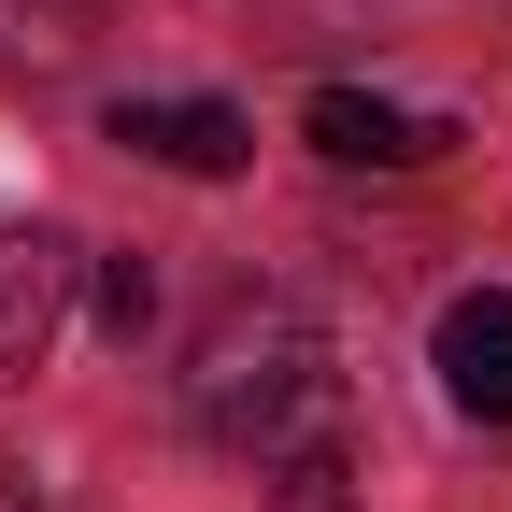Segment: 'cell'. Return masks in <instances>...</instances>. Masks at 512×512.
<instances>
[{"label":"cell","instance_id":"1","mask_svg":"<svg viewBox=\"0 0 512 512\" xmlns=\"http://www.w3.org/2000/svg\"><path fill=\"white\" fill-rule=\"evenodd\" d=\"M185 413H200V441H228V456L271 484L285 456L356 441V384H342V342L313 328L299 299H228L200 328V356H185Z\"/></svg>","mask_w":512,"mask_h":512},{"label":"cell","instance_id":"2","mask_svg":"<svg viewBox=\"0 0 512 512\" xmlns=\"http://www.w3.org/2000/svg\"><path fill=\"white\" fill-rule=\"evenodd\" d=\"M72 285H86V256L57 242L43 214H0V384H29L43 342L72 328Z\"/></svg>","mask_w":512,"mask_h":512},{"label":"cell","instance_id":"3","mask_svg":"<svg viewBox=\"0 0 512 512\" xmlns=\"http://www.w3.org/2000/svg\"><path fill=\"white\" fill-rule=\"evenodd\" d=\"M427 370H441V399H456L470 427H512V285L441 299V342H427Z\"/></svg>","mask_w":512,"mask_h":512},{"label":"cell","instance_id":"4","mask_svg":"<svg viewBox=\"0 0 512 512\" xmlns=\"http://www.w3.org/2000/svg\"><path fill=\"white\" fill-rule=\"evenodd\" d=\"M299 128H313V157H342V171H427L441 143H456L441 114H399V100H370V86H313Z\"/></svg>","mask_w":512,"mask_h":512},{"label":"cell","instance_id":"5","mask_svg":"<svg viewBox=\"0 0 512 512\" xmlns=\"http://www.w3.org/2000/svg\"><path fill=\"white\" fill-rule=\"evenodd\" d=\"M114 143H128V157H157V171L228 185V171L256 157V114H242V100H114Z\"/></svg>","mask_w":512,"mask_h":512},{"label":"cell","instance_id":"6","mask_svg":"<svg viewBox=\"0 0 512 512\" xmlns=\"http://www.w3.org/2000/svg\"><path fill=\"white\" fill-rule=\"evenodd\" d=\"M356 498V441H328V456H285L271 470V512H342Z\"/></svg>","mask_w":512,"mask_h":512},{"label":"cell","instance_id":"7","mask_svg":"<svg viewBox=\"0 0 512 512\" xmlns=\"http://www.w3.org/2000/svg\"><path fill=\"white\" fill-rule=\"evenodd\" d=\"M100 328H114V342L157 328V271H143V256H100Z\"/></svg>","mask_w":512,"mask_h":512}]
</instances>
